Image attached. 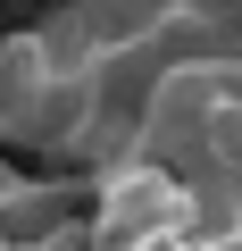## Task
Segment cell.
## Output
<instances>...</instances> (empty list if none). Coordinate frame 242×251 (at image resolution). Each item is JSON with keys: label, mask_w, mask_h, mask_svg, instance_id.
<instances>
[{"label": "cell", "mask_w": 242, "mask_h": 251, "mask_svg": "<svg viewBox=\"0 0 242 251\" xmlns=\"http://www.w3.org/2000/svg\"><path fill=\"white\" fill-rule=\"evenodd\" d=\"M200 159L217 176H242V109H217V126L200 134Z\"/></svg>", "instance_id": "2"}, {"label": "cell", "mask_w": 242, "mask_h": 251, "mask_svg": "<svg viewBox=\"0 0 242 251\" xmlns=\"http://www.w3.org/2000/svg\"><path fill=\"white\" fill-rule=\"evenodd\" d=\"M209 251H242V209H234V226H225V234H217Z\"/></svg>", "instance_id": "3"}, {"label": "cell", "mask_w": 242, "mask_h": 251, "mask_svg": "<svg viewBox=\"0 0 242 251\" xmlns=\"http://www.w3.org/2000/svg\"><path fill=\"white\" fill-rule=\"evenodd\" d=\"M59 75L42 59V34H17V42H0V134H34L42 109H50Z\"/></svg>", "instance_id": "1"}]
</instances>
